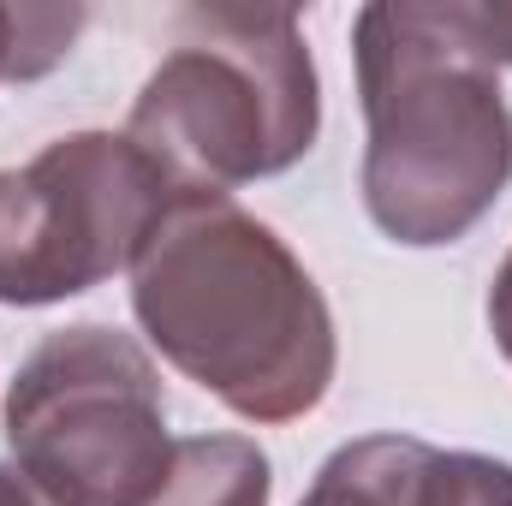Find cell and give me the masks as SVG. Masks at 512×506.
<instances>
[{"label": "cell", "mask_w": 512, "mask_h": 506, "mask_svg": "<svg viewBox=\"0 0 512 506\" xmlns=\"http://www.w3.org/2000/svg\"><path fill=\"white\" fill-rule=\"evenodd\" d=\"M143 340L245 423L316 411L340 370L322 286L233 197H179L131 262Z\"/></svg>", "instance_id": "obj_1"}, {"label": "cell", "mask_w": 512, "mask_h": 506, "mask_svg": "<svg viewBox=\"0 0 512 506\" xmlns=\"http://www.w3.org/2000/svg\"><path fill=\"white\" fill-rule=\"evenodd\" d=\"M364 209L393 245H459L512 179V108L477 0H376L352 18Z\"/></svg>", "instance_id": "obj_2"}, {"label": "cell", "mask_w": 512, "mask_h": 506, "mask_svg": "<svg viewBox=\"0 0 512 506\" xmlns=\"http://www.w3.org/2000/svg\"><path fill=\"white\" fill-rule=\"evenodd\" d=\"M322 84L292 6L203 0L173 18V54L143 78L126 137L179 197H233L316 149Z\"/></svg>", "instance_id": "obj_3"}, {"label": "cell", "mask_w": 512, "mask_h": 506, "mask_svg": "<svg viewBox=\"0 0 512 506\" xmlns=\"http://www.w3.org/2000/svg\"><path fill=\"white\" fill-rule=\"evenodd\" d=\"M6 447L60 506H149L173 459L155 358L108 322L48 334L6 387Z\"/></svg>", "instance_id": "obj_4"}, {"label": "cell", "mask_w": 512, "mask_h": 506, "mask_svg": "<svg viewBox=\"0 0 512 506\" xmlns=\"http://www.w3.org/2000/svg\"><path fill=\"white\" fill-rule=\"evenodd\" d=\"M173 203L179 191L126 131H72L0 167V304L42 310L131 274Z\"/></svg>", "instance_id": "obj_5"}, {"label": "cell", "mask_w": 512, "mask_h": 506, "mask_svg": "<svg viewBox=\"0 0 512 506\" xmlns=\"http://www.w3.org/2000/svg\"><path fill=\"white\" fill-rule=\"evenodd\" d=\"M429 441L411 435H364L346 441L310 483L298 506H429V471H435Z\"/></svg>", "instance_id": "obj_6"}, {"label": "cell", "mask_w": 512, "mask_h": 506, "mask_svg": "<svg viewBox=\"0 0 512 506\" xmlns=\"http://www.w3.org/2000/svg\"><path fill=\"white\" fill-rule=\"evenodd\" d=\"M268 495L274 471L251 435H185L149 506H268Z\"/></svg>", "instance_id": "obj_7"}, {"label": "cell", "mask_w": 512, "mask_h": 506, "mask_svg": "<svg viewBox=\"0 0 512 506\" xmlns=\"http://www.w3.org/2000/svg\"><path fill=\"white\" fill-rule=\"evenodd\" d=\"M84 6H12V84L54 72L84 30Z\"/></svg>", "instance_id": "obj_8"}, {"label": "cell", "mask_w": 512, "mask_h": 506, "mask_svg": "<svg viewBox=\"0 0 512 506\" xmlns=\"http://www.w3.org/2000/svg\"><path fill=\"white\" fill-rule=\"evenodd\" d=\"M429 506H512V465L489 453H435Z\"/></svg>", "instance_id": "obj_9"}, {"label": "cell", "mask_w": 512, "mask_h": 506, "mask_svg": "<svg viewBox=\"0 0 512 506\" xmlns=\"http://www.w3.org/2000/svg\"><path fill=\"white\" fill-rule=\"evenodd\" d=\"M489 328H495V346L507 352V364H512V251L495 268V286H489Z\"/></svg>", "instance_id": "obj_10"}, {"label": "cell", "mask_w": 512, "mask_h": 506, "mask_svg": "<svg viewBox=\"0 0 512 506\" xmlns=\"http://www.w3.org/2000/svg\"><path fill=\"white\" fill-rule=\"evenodd\" d=\"M0 506H60L42 483H30L18 465H0Z\"/></svg>", "instance_id": "obj_11"}, {"label": "cell", "mask_w": 512, "mask_h": 506, "mask_svg": "<svg viewBox=\"0 0 512 506\" xmlns=\"http://www.w3.org/2000/svg\"><path fill=\"white\" fill-rule=\"evenodd\" d=\"M477 6H483V30H489L495 60L512 66V0H477Z\"/></svg>", "instance_id": "obj_12"}, {"label": "cell", "mask_w": 512, "mask_h": 506, "mask_svg": "<svg viewBox=\"0 0 512 506\" xmlns=\"http://www.w3.org/2000/svg\"><path fill=\"white\" fill-rule=\"evenodd\" d=\"M0 84H12V6H0Z\"/></svg>", "instance_id": "obj_13"}]
</instances>
